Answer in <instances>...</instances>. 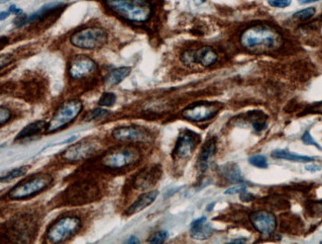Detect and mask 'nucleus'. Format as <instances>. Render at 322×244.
Returning a JSON list of instances; mask_svg holds the SVG:
<instances>
[{"mask_svg": "<svg viewBox=\"0 0 322 244\" xmlns=\"http://www.w3.org/2000/svg\"><path fill=\"white\" fill-rule=\"evenodd\" d=\"M241 45L254 53L276 50L283 45L281 34L271 27L257 25L246 29L240 37Z\"/></svg>", "mask_w": 322, "mask_h": 244, "instance_id": "nucleus-1", "label": "nucleus"}, {"mask_svg": "<svg viewBox=\"0 0 322 244\" xmlns=\"http://www.w3.org/2000/svg\"><path fill=\"white\" fill-rule=\"evenodd\" d=\"M107 4L118 15L132 22H146L152 15L149 0H107Z\"/></svg>", "mask_w": 322, "mask_h": 244, "instance_id": "nucleus-2", "label": "nucleus"}, {"mask_svg": "<svg viewBox=\"0 0 322 244\" xmlns=\"http://www.w3.org/2000/svg\"><path fill=\"white\" fill-rule=\"evenodd\" d=\"M53 177L50 174L34 175L16 185L10 190L8 197L12 200H24L32 198L43 191L52 184Z\"/></svg>", "mask_w": 322, "mask_h": 244, "instance_id": "nucleus-3", "label": "nucleus"}, {"mask_svg": "<svg viewBox=\"0 0 322 244\" xmlns=\"http://www.w3.org/2000/svg\"><path fill=\"white\" fill-rule=\"evenodd\" d=\"M83 110V103L79 100L72 99L63 103L59 109L56 111L51 121L48 123L46 132H55L59 130L66 128L72 122H73L76 117Z\"/></svg>", "mask_w": 322, "mask_h": 244, "instance_id": "nucleus-4", "label": "nucleus"}, {"mask_svg": "<svg viewBox=\"0 0 322 244\" xmlns=\"http://www.w3.org/2000/svg\"><path fill=\"white\" fill-rule=\"evenodd\" d=\"M80 228H82V222L77 216H63L49 228L47 238L51 243H62L75 235Z\"/></svg>", "mask_w": 322, "mask_h": 244, "instance_id": "nucleus-5", "label": "nucleus"}, {"mask_svg": "<svg viewBox=\"0 0 322 244\" xmlns=\"http://www.w3.org/2000/svg\"><path fill=\"white\" fill-rule=\"evenodd\" d=\"M108 39L105 30L99 27H88L82 29L71 37V43L79 49H97L102 48Z\"/></svg>", "mask_w": 322, "mask_h": 244, "instance_id": "nucleus-6", "label": "nucleus"}, {"mask_svg": "<svg viewBox=\"0 0 322 244\" xmlns=\"http://www.w3.org/2000/svg\"><path fill=\"white\" fill-rule=\"evenodd\" d=\"M141 157L140 152L134 148H119L107 152L101 162L104 166L110 169H122L135 164Z\"/></svg>", "mask_w": 322, "mask_h": 244, "instance_id": "nucleus-7", "label": "nucleus"}, {"mask_svg": "<svg viewBox=\"0 0 322 244\" xmlns=\"http://www.w3.org/2000/svg\"><path fill=\"white\" fill-rule=\"evenodd\" d=\"M220 109L221 105L218 103H194L182 111V117L191 122H203L215 117Z\"/></svg>", "mask_w": 322, "mask_h": 244, "instance_id": "nucleus-8", "label": "nucleus"}, {"mask_svg": "<svg viewBox=\"0 0 322 244\" xmlns=\"http://www.w3.org/2000/svg\"><path fill=\"white\" fill-rule=\"evenodd\" d=\"M112 137L118 142L148 143L151 141V133L146 129L136 126L119 127L113 130Z\"/></svg>", "mask_w": 322, "mask_h": 244, "instance_id": "nucleus-9", "label": "nucleus"}, {"mask_svg": "<svg viewBox=\"0 0 322 244\" xmlns=\"http://www.w3.org/2000/svg\"><path fill=\"white\" fill-rule=\"evenodd\" d=\"M67 201L72 205H79L90 202L97 196V188L88 183L75 184L67 191Z\"/></svg>", "mask_w": 322, "mask_h": 244, "instance_id": "nucleus-10", "label": "nucleus"}, {"mask_svg": "<svg viewBox=\"0 0 322 244\" xmlns=\"http://www.w3.org/2000/svg\"><path fill=\"white\" fill-rule=\"evenodd\" d=\"M97 143L93 141H82L71 146L64 153V159L70 162H76L87 159L97 152Z\"/></svg>", "mask_w": 322, "mask_h": 244, "instance_id": "nucleus-11", "label": "nucleus"}, {"mask_svg": "<svg viewBox=\"0 0 322 244\" xmlns=\"http://www.w3.org/2000/svg\"><path fill=\"white\" fill-rule=\"evenodd\" d=\"M198 142L197 134L191 131L184 130L182 131L178 138L176 143V146L173 151V157L176 159H183L190 157Z\"/></svg>", "mask_w": 322, "mask_h": 244, "instance_id": "nucleus-12", "label": "nucleus"}, {"mask_svg": "<svg viewBox=\"0 0 322 244\" xmlns=\"http://www.w3.org/2000/svg\"><path fill=\"white\" fill-rule=\"evenodd\" d=\"M250 221L255 229L264 235H271L277 228L276 216L266 211L251 212Z\"/></svg>", "mask_w": 322, "mask_h": 244, "instance_id": "nucleus-13", "label": "nucleus"}, {"mask_svg": "<svg viewBox=\"0 0 322 244\" xmlns=\"http://www.w3.org/2000/svg\"><path fill=\"white\" fill-rule=\"evenodd\" d=\"M96 68V64L89 57L76 56L70 64L69 73L73 79H82L90 75Z\"/></svg>", "mask_w": 322, "mask_h": 244, "instance_id": "nucleus-14", "label": "nucleus"}, {"mask_svg": "<svg viewBox=\"0 0 322 244\" xmlns=\"http://www.w3.org/2000/svg\"><path fill=\"white\" fill-rule=\"evenodd\" d=\"M162 176L160 165H153L142 169L134 179V187L138 190H147L153 187Z\"/></svg>", "mask_w": 322, "mask_h": 244, "instance_id": "nucleus-15", "label": "nucleus"}, {"mask_svg": "<svg viewBox=\"0 0 322 244\" xmlns=\"http://www.w3.org/2000/svg\"><path fill=\"white\" fill-rule=\"evenodd\" d=\"M158 195H159V191H156V190L142 194L135 202H134L129 207V209L126 211V214L127 215L135 214V213L143 211L144 209H146L147 207H149L151 204H153L155 202Z\"/></svg>", "mask_w": 322, "mask_h": 244, "instance_id": "nucleus-16", "label": "nucleus"}, {"mask_svg": "<svg viewBox=\"0 0 322 244\" xmlns=\"http://www.w3.org/2000/svg\"><path fill=\"white\" fill-rule=\"evenodd\" d=\"M213 233V228L207 223L205 216L194 221L191 225V235L196 239H206Z\"/></svg>", "mask_w": 322, "mask_h": 244, "instance_id": "nucleus-17", "label": "nucleus"}, {"mask_svg": "<svg viewBox=\"0 0 322 244\" xmlns=\"http://www.w3.org/2000/svg\"><path fill=\"white\" fill-rule=\"evenodd\" d=\"M215 149H216L215 139H211L205 143L197 159V167L199 171L201 172L206 171V169L208 168L209 160L214 155V153H215Z\"/></svg>", "mask_w": 322, "mask_h": 244, "instance_id": "nucleus-18", "label": "nucleus"}, {"mask_svg": "<svg viewBox=\"0 0 322 244\" xmlns=\"http://www.w3.org/2000/svg\"><path fill=\"white\" fill-rule=\"evenodd\" d=\"M196 63L199 64L205 67L211 66L216 63L218 56L217 52L211 47H202L198 49H195Z\"/></svg>", "mask_w": 322, "mask_h": 244, "instance_id": "nucleus-19", "label": "nucleus"}, {"mask_svg": "<svg viewBox=\"0 0 322 244\" xmlns=\"http://www.w3.org/2000/svg\"><path fill=\"white\" fill-rule=\"evenodd\" d=\"M47 126L48 124L45 121H37L34 122L28 126H26L16 137V141L17 140H24V139H28L31 137H34L36 134L41 133L44 130H47Z\"/></svg>", "mask_w": 322, "mask_h": 244, "instance_id": "nucleus-20", "label": "nucleus"}, {"mask_svg": "<svg viewBox=\"0 0 322 244\" xmlns=\"http://www.w3.org/2000/svg\"><path fill=\"white\" fill-rule=\"evenodd\" d=\"M130 72H131L130 67L127 66L118 67L107 74V76L104 79V83L106 86H115L120 82H122V81L130 74Z\"/></svg>", "mask_w": 322, "mask_h": 244, "instance_id": "nucleus-21", "label": "nucleus"}, {"mask_svg": "<svg viewBox=\"0 0 322 244\" xmlns=\"http://www.w3.org/2000/svg\"><path fill=\"white\" fill-rule=\"evenodd\" d=\"M220 173L222 176H224L228 181L232 183H243V177L241 175V171L237 164L235 163H227L224 165H221L219 167Z\"/></svg>", "mask_w": 322, "mask_h": 244, "instance_id": "nucleus-22", "label": "nucleus"}, {"mask_svg": "<svg viewBox=\"0 0 322 244\" xmlns=\"http://www.w3.org/2000/svg\"><path fill=\"white\" fill-rule=\"evenodd\" d=\"M271 155L277 159H285V160L293 161V162H312L315 159L314 157H310V156H306V155H300V154H296V153H291L286 149L274 150Z\"/></svg>", "mask_w": 322, "mask_h": 244, "instance_id": "nucleus-23", "label": "nucleus"}, {"mask_svg": "<svg viewBox=\"0 0 322 244\" xmlns=\"http://www.w3.org/2000/svg\"><path fill=\"white\" fill-rule=\"evenodd\" d=\"M63 5L62 2H53V3H49V4H46L45 6L41 7L37 12L31 14L30 16H28L26 18L25 22H24V25L26 24H30V23H33V22H38L42 19L45 18V16L47 14H49L52 10L54 9H56V8H59ZM23 25V26H24Z\"/></svg>", "mask_w": 322, "mask_h": 244, "instance_id": "nucleus-24", "label": "nucleus"}, {"mask_svg": "<svg viewBox=\"0 0 322 244\" xmlns=\"http://www.w3.org/2000/svg\"><path fill=\"white\" fill-rule=\"evenodd\" d=\"M28 171V167H26V166H23V167H19V168H16L10 172H8L7 174H5V176H2L1 177V182H9V181H12L18 177H21L22 175L26 174V172Z\"/></svg>", "mask_w": 322, "mask_h": 244, "instance_id": "nucleus-25", "label": "nucleus"}, {"mask_svg": "<svg viewBox=\"0 0 322 244\" xmlns=\"http://www.w3.org/2000/svg\"><path fill=\"white\" fill-rule=\"evenodd\" d=\"M116 102V95L111 92H105L100 97L98 104L102 107H111Z\"/></svg>", "mask_w": 322, "mask_h": 244, "instance_id": "nucleus-26", "label": "nucleus"}, {"mask_svg": "<svg viewBox=\"0 0 322 244\" xmlns=\"http://www.w3.org/2000/svg\"><path fill=\"white\" fill-rule=\"evenodd\" d=\"M249 162H250V164H252L253 166H256L258 168H267L268 167L267 158L261 154L251 156L249 158Z\"/></svg>", "mask_w": 322, "mask_h": 244, "instance_id": "nucleus-27", "label": "nucleus"}, {"mask_svg": "<svg viewBox=\"0 0 322 244\" xmlns=\"http://www.w3.org/2000/svg\"><path fill=\"white\" fill-rule=\"evenodd\" d=\"M180 61L185 65H193L196 63V55H195V49H187L181 53Z\"/></svg>", "mask_w": 322, "mask_h": 244, "instance_id": "nucleus-28", "label": "nucleus"}, {"mask_svg": "<svg viewBox=\"0 0 322 244\" xmlns=\"http://www.w3.org/2000/svg\"><path fill=\"white\" fill-rule=\"evenodd\" d=\"M169 236L168 231L166 230H160L158 232H156L154 235H152L150 237V239L148 240L149 243H156V244H161V243H164L167 238Z\"/></svg>", "mask_w": 322, "mask_h": 244, "instance_id": "nucleus-29", "label": "nucleus"}, {"mask_svg": "<svg viewBox=\"0 0 322 244\" xmlns=\"http://www.w3.org/2000/svg\"><path fill=\"white\" fill-rule=\"evenodd\" d=\"M314 14H315V8L310 7V8L303 9V10L297 12V13L294 14L293 16H294V18H297V19H299V20L304 21V20H307V19L311 18Z\"/></svg>", "mask_w": 322, "mask_h": 244, "instance_id": "nucleus-30", "label": "nucleus"}, {"mask_svg": "<svg viewBox=\"0 0 322 244\" xmlns=\"http://www.w3.org/2000/svg\"><path fill=\"white\" fill-rule=\"evenodd\" d=\"M107 114H108V112H107L106 110L101 109V108H97V109H94L93 111L89 112L86 116V121H92V120H96L99 118H103Z\"/></svg>", "mask_w": 322, "mask_h": 244, "instance_id": "nucleus-31", "label": "nucleus"}, {"mask_svg": "<svg viewBox=\"0 0 322 244\" xmlns=\"http://www.w3.org/2000/svg\"><path fill=\"white\" fill-rule=\"evenodd\" d=\"M302 141H303V143L304 144V145H306V146H315L316 148H318L319 150H322V147L312 139V137H311V134H310V132H309V130H306L304 134H303V137H302Z\"/></svg>", "mask_w": 322, "mask_h": 244, "instance_id": "nucleus-32", "label": "nucleus"}, {"mask_svg": "<svg viewBox=\"0 0 322 244\" xmlns=\"http://www.w3.org/2000/svg\"><path fill=\"white\" fill-rule=\"evenodd\" d=\"M246 185H244L243 183H240L236 186H233V187H230L228 188L226 191H225V194L226 195H234V194H241V193H243L244 191H246Z\"/></svg>", "mask_w": 322, "mask_h": 244, "instance_id": "nucleus-33", "label": "nucleus"}, {"mask_svg": "<svg viewBox=\"0 0 322 244\" xmlns=\"http://www.w3.org/2000/svg\"><path fill=\"white\" fill-rule=\"evenodd\" d=\"M10 119H11V112L7 109V108L4 107L0 108V124H1V126L5 125Z\"/></svg>", "mask_w": 322, "mask_h": 244, "instance_id": "nucleus-34", "label": "nucleus"}, {"mask_svg": "<svg viewBox=\"0 0 322 244\" xmlns=\"http://www.w3.org/2000/svg\"><path fill=\"white\" fill-rule=\"evenodd\" d=\"M291 0H269V4L277 8H285L289 6Z\"/></svg>", "mask_w": 322, "mask_h": 244, "instance_id": "nucleus-35", "label": "nucleus"}, {"mask_svg": "<svg viewBox=\"0 0 322 244\" xmlns=\"http://www.w3.org/2000/svg\"><path fill=\"white\" fill-rule=\"evenodd\" d=\"M308 112L309 113H320V114H322V102L312 105L308 109Z\"/></svg>", "mask_w": 322, "mask_h": 244, "instance_id": "nucleus-36", "label": "nucleus"}, {"mask_svg": "<svg viewBox=\"0 0 322 244\" xmlns=\"http://www.w3.org/2000/svg\"><path fill=\"white\" fill-rule=\"evenodd\" d=\"M305 170H307L309 172H317V171L321 170V167L316 164H310V165L305 166Z\"/></svg>", "mask_w": 322, "mask_h": 244, "instance_id": "nucleus-37", "label": "nucleus"}, {"mask_svg": "<svg viewBox=\"0 0 322 244\" xmlns=\"http://www.w3.org/2000/svg\"><path fill=\"white\" fill-rule=\"evenodd\" d=\"M242 195H241V200L242 201H245V202H250L253 200V196L249 193H247L246 191H244L243 193H241Z\"/></svg>", "mask_w": 322, "mask_h": 244, "instance_id": "nucleus-38", "label": "nucleus"}, {"mask_svg": "<svg viewBox=\"0 0 322 244\" xmlns=\"http://www.w3.org/2000/svg\"><path fill=\"white\" fill-rule=\"evenodd\" d=\"M9 11L11 12V13H13L14 15H21L22 14V9L21 8H18V7H16L15 5H11L10 6V8H9Z\"/></svg>", "mask_w": 322, "mask_h": 244, "instance_id": "nucleus-39", "label": "nucleus"}, {"mask_svg": "<svg viewBox=\"0 0 322 244\" xmlns=\"http://www.w3.org/2000/svg\"><path fill=\"white\" fill-rule=\"evenodd\" d=\"M4 58H5V61H1V67L4 66V65H7L11 60H12V57L10 55H2Z\"/></svg>", "mask_w": 322, "mask_h": 244, "instance_id": "nucleus-40", "label": "nucleus"}, {"mask_svg": "<svg viewBox=\"0 0 322 244\" xmlns=\"http://www.w3.org/2000/svg\"><path fill=\"white\" fill-rule=\"evenodd\" d=\"M140 241L135 237V236H131L127 241H126V243H139Z\"/></svg>", "mask_w": 322, "mask_h": 244, "instance_id": "nucleus-41", "label": "nucleus"}, {"mask_svg": "<svg viewBox=\"0 0 322 244\" xmlns=\"http://www.w3.org/2000/svg\"><path fill=\"white\" fill-rule=\"evenodd\" d=\"M10 11H7V12H1V20H4L6 19L9 15H10Z\"/></svg>", "mask_w": 322, "mask_h": 244, "instance_id": "nucleus-42", "label": "nucleus"}, {"mask_svg": "<svg viewBox=\"0 0 322 244\" xmlns=\"http://www.w3.org/2000/svg\"><path fill=\"white\" fill-rule=\"evenodd\" d=\"M232 243H245L246 242V239L242 238V239H235L233 241H231Z\"/></svg>", "mask_w": 322, "mask_h": 244, "instance_id": "nucleus-43", "label": "nucleus"}, {"mask_svg": "<svg viewBox=\"0 0 322 244\" xmlns=\"http://www.w3.org/2000/svg\"><path fill=\"white\" fill-rule=\"evenodd\" d=\"M318 1V0H303L302 3H311V2H315Z\"/></svg>", "mask_w": 322, "mask_h": 244, "instance_id": "nucleus-44", "label": "nucleus"}, {"mask_svg": "<svg viewBox=\"0 0 322 244\" xmlns=\"http://www.w3.org/2000/svg\"><path fill=\"white\" fill-rule=\"evenodd\" d=\"M1 1L2 2H7V1H9V0H1Z\"/></svg>", "mask_w": 322, "mask_h": 244, "instance_id": "nucleus-45", "label": "nucleus"}]
</instances>
